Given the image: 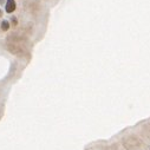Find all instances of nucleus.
Wrapping results in <instances>:
<instances>
[{
  "label": "nucleus",
  "instance_id": "nucleus-2",
  "mask_svg": "<svg viewBox=\"0 0 150 150\" xmlns=\"http://www.w3.org/2000/svg\"><path fill=\"white\" fill-rule=\"evenodd\" d=\"M8 27H10V24H8V21H3L1 23V30H3V31H7V30H8Z\"/></svg>",
  "mask_w": 150,
  "mask_h": 150
},
{
  "label": "nucleus",
  "instance_id": "nucleus-4",
  "mask_svg": "<svg viewBox=\"0 0 150 150\" xmlns=\"http://www.w3.org/2000/svg\"><path fill=\"white\" fill-rule=\"evenodd\" d=\"M0 15H1V11H0Z\"/></svg>",
  "mask_w": 150,
  "mask_h": 150
},
{
  "label": "nucleus",
  "instance_id": "nucleus-1",
  "mask_svg": "<svg viewBox=\"0 0 150 150\" xmlns=\"http://www.w3.org/2000/svg\"><path fill=\"white\" fill-rule=\"evenodd\" d=\"M15 10V1L14 0H7V3H6V12L7 13H12L14 12Z\"/></svg>",
  "mask_w": 150,
  "mask_h": 150
},
{
  "label": "nucleus",
  "instance_id": "nucleus-3",
  "mask_svg": "<svg viewBox=\"0 0 150 150\" xmlns=\"http://www.w3.org/2000/svg\"><path fill=\"white\" fill-rule=\"evenodd\" d=\"M0 4H4V0H0Z\"/></svg>",
  "mask_w": 150,
  "mask_h": 150
}]
</instances>
